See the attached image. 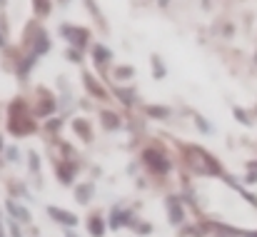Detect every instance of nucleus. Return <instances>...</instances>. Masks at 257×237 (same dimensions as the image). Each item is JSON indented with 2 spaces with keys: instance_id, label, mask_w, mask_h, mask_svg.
Segmentation results:
<instances>
[{
  "instance_id": "f257e3e1",
  "label": "nucleus",
  "mask_w": 257,
  "mask_h": 237,
  "mask_svg": "<svg viewBox=\"0 0 257 237\" xmlns=\"http://www.w3.org/2000/svg\"><path fill=\"white\" fill-rule=\"evenodd\" d=\"M185 158L190 162V167L192 170H197V172H202V175H220L222 170H220V165L215 162V158H210L202 148H185Z\"/></svg>"
},
{
  "instance_id": "f03ea898",
  "label": "nucleus",
  "mask_w": 257,
  "mask_h": 237,
  "mask_svg": "<svg viewBox=\"0 0 257 237\" xmlns=\"http://www.w3.org/2000/svg\"><path fill=\"white\" fill-rule=\"evenodd\" d=\"M60 35L70 43V45H75V48H85L87 43V30H83V28H73V25H60Z\"/></svg>"
},
{
  "instance_id": "7ed1b4c3",
  "label": "nucleus",
  "mask_w": 257,
  "mask_h": 237,
  "mask_svg": "<svg viewBox=\"0 0 257 237\" xmlns=\"http://www.w3.org/2000/svg\"><path fill=\"white\" fill-rule=\"evenodd\" d=\"M143 160H145L155 172H168V170H170V160L165 158L160 150H145V153H143Z\"/></svg>"
},
{
  "instance_id": "20e7f679",
  "label": "nucleus",
  "mask_w": 257,
  "mask_h": 237,
  "mask_svg": "<svg viewBox=\"0 0 257 237\" xmlns=\"http://www.w3.org/2000/svg\"><path fill=\"white\" fill-rule=\"evenodd\" d=\"M48 215L55 220V222H60V225H65V227H75L78 225V217L73 215V212H68V210H60V207H48Z\"/></svg>"
},
{
  "instance_id": "39448f33",
  "label": "nucleus",
  "mask_w": 257,
  "mask_h": 237,
  "mask_svg": "<svg viewBox=\"0 0 257 237\" xmlns=\"http://www.w3.org/2000/svg\"><path fill=\"white\" fill-rule=\"evenodd\" d=\"M5 205H8V210H10V215H13V217H18V220H23V222H33L30 212H28L25 207H20V205H18L15 200H8Z\"/></svg>"
},
{
  "instance_id": "423d86ee",
  "label": "nucleus",
  "mask_w": 257,
  "mask_h": 237,
  "mask_svg": "<svg viewBox=\"0 0 257 237\" xmlns=\"http://www.w3.org/2000/svg\"><path fill=\"white\" fill-rule=\"evenodd\" d=\"M168 212H170L172 225H180V222L185 220V215H182V207L177 205V200H175V197H170V200H168Z\"/></svg>"
},
{
  "instance_id": "0eeeda50",
  "label": "nucleus",
  "mask_w": 257,
  "mask_h": 237,
  "mask_svg": "<svg viewBox=\"0 0 257 237\" xmlns=\"http://www.w3.org/2000/svg\"><path fill=\"white\" fill-rule=\"evenodd\" d=\"M48 50H50V38L40 30V33L35 35V53H33V55H45Z\"/></svg>"
},
{
  "instance_id": "6e6552de",
  "label": "nucleus",
  "mask_w": 257,
  "mask_h": 237,
  "mask_svg": "<svg viewBox=\"0 0 257 237\" xmlns=\"http://www.w3.org/2000/svg\"><path fill=\"white\" fill-rule=\"evenodd\" d=\"M83 80H85V87L92 92V95H95V97H100V100H102V97H107V92H105V90L97 85V80L92 78L90 73H85V75H83Z\"/></svg>"
},
{
  "instance_id": "1a4fd4ad",
  "label": "nucleus",
  "mask_w": 257,
  "mask_h": 237,
  "mask_svg": "<svg viewBox=\"0 0 257 237\" xmlns=\"http://www.w3.org/2000/svg\"><path fill=\"white\" fill-rule=\"evenodd\" d=\"M100 120H102V125H105L107 130H117V128H120V117H117L115 112H110V110H102V112H100Z\"/></svg>"
},
{
  "instance_id": "9d476101",
  "label": "nucleus",
  "mask_w": 257,
  "mask_h": 237,
  "mask_svg": "<svg viewBox=\"0 0 257 237\" xmlns=\"http://www.w3.org/2000/svg\"><path fill=\"white\" fill-rule=\"evenodd\" d=\"M87 232L92 237H102L105 235V220H102V217H92V220L87 222Z\"/></svg>"
},
{
  "instance_id": "9b49d317",
  "label": "nucleus",
  "mask_w": 257,
  "mask_h": 237,
  "mask_svg": "<svg viewBox=\"0 0 257 237\" xmlns=\"http://www.w3.org/2000/svg\"><path fill=\"white\" fill-rule=\"evenodd\" d=\"M110 58H112V55H110V50H107V48H102V45H97V48H95V60H97V65H100V68H102Z\"/></svg>"
},
{
  "instance_id": "f8f14e48",
  "label": "nucleus",
  "mask_w": 257,
  "mask_h": 237,
  "mask_svg": "<svg viewBox=\"0 0 257 237\" xmlns=\"http://www.w3.org/2000/svg\"><path fill=\"white\" fill-rule=\"evenodd\" d=\"M125 217H127V215H125L120 207H115V210H112V217H110V227H112V230H117L120 225H125V222H122Z\"/></svg>"
},
{
  "instance_id": "ddd939ff",
  "label": "nucleus",
  "mask_w": 257,
  "mask_h": 237,
  "mask_svg": "<svg viewBox=\"0 0 257 237\" xmlns=\"http://www.w3.org/2000/svg\"><path fill=\"white\" fill-rule=\"evenodd\" d=\"M58 177H60L63 185H70V182H73V170L65 167V165H60V167H58Z\"/></svg>"
},
{
  "instance_id": "4468645a",
  "label": "nucleus",
  "mask_w": 257,
  "mask_h": 237,
  "mask_svg": "<svg viewBox=\"0 0 257 237\" xmlns=\"http://www.w3.org/2000/svg\"><path fill=\"white\" fill-rule=\"evenodd\" d=\"M153 75L160 80V78H165V65L160 63V58L158 55H153Z\"/></svg>"
},
{
  "instance_id": "2eb2a0df",
  "label": "nucleus",
  "mask_w": 257,
  "mask_h": 237,
  "mask_svg": "<svg viewBox=\"0 0 257 237\" xmlns=\"http://www.w3.org/2000/svg\"><path fill=\"white\" fill-rule=\"evenodd\" d=\"M75 133H78V135H83L85 140H90V138H92V135H90V128H87L85 120H75Z\"/></svg>"
},
{
  "instance_id": "dca6fc26",
  "label": "nucleus",
  "mask_w": 257,
  "mask_h": 237,
  "mask_svg": "<svg viewBox=\"0 0 257 237\" xmlns=\"http://www.w3.org/2000/svg\"><path fill=\"white\" fill-rule=\"evenodd\" d=\"M148 115H153V117H160V120H163V117H168V107H153V105H150V107H148Z\"/></svg>"
},
{
  "instance_id": "f3484780",
  "label": "nucleus",
  "mask_w": 257,
  "mask_h": 237,
  "mask_svg": "<svg viewBox=\"0 0 257 237\" xmlns=\"http://www.w3.org/2000/svg\"><path fill=\"white\" fill-rule=\"evenodd\" d=\"M75 195H78V200H80V202H85L87 197H90V195H92V185H87L85 190H83V187H80V190H78V192H75Z\"/></svg>"
},
{
  "instance_id": "a211bd4d",
  "label": "nucleus",
  "mask_w": 257,
  "mask_h": 237,
  "mask_svg": "<svg viewBox=\"0 0 257 237\" xmlns=\"http://www.w3.org/2000/svg\"><path fill=\"white\" fill-rule=\"evenodd\" d=\"M38 112H40V115H50V112H53V105L45 100V102H40V105H38Z\"/></svg>"
},
{
  "instance_id": "6ab92c4d",
  "label": "nucleus",
  "mask_w": 257,
  "mask_h": 237,
  "mask_svg": "<svg viewBox=\"0 0 257 237\" xmlns=\"http://www.w3.org/2000/svg\"><path fill=\"white\" fill-rule=\"evenodd\" d=\"M8 225H10V235H13V237H23V235H20V227H18V222H15V220H8Z\"/></svg>"
},
{
  "instance_id": "aec40b11",
  "label": "nucleus",
  "mask_w": 257,
  "mask_h": 237,
  "mask_svg": "<svg viewBox=\"0 0 257 237\" xmlns=\"http://www.w3.org/2000/svg\"><path fill=\"white\" fill-rule=\"evenodd\" d=\"M28 158H30V167H33V170L38 172V170H40V162H38V153H30Z\"/></svg>"
},
{
  "instance_id": "412c9836",
  "label": "nucleus",
  "mask_w": 257,
  "mask_h": 237,
  "mask_svg": "<svg viewBox=\"0 0 257 237\" xmlns=\"http://www.w3.org/2000/svg\"><path fill=\"white\" fill-rule=\"evenodd\" d=\"M115 75H117V78H130V75H133V68H117Z\"/></svg>"
},
{
  "instance_id": "4be33fe9",
  "label": "nucleus",
  "mask_w": 257,
  "mask_h": 237,
  "mask_svg": "<svg viewBox=\"0 0 257 237\" xmlns=\"http://www.w3.org/2000/svg\"><path fill=\"white\" fill-rule=\"evenodd\" d=\"M235 117H237V120H242V125H250V123H247V115H245L240 107H235Z\"/></svg>"
},
{
  "instance_id": "5701e85b",
  "label": "nucleus",
  "mask_w": 257,
  "mask_h": 237,
  "mask_svg": "<svg viewBox=\"0 0 257 237\" xmlns=\"http://www.w3.org/2000/svg\"><path fill=\"white\" fill-rule=\"evenodd\" d=\"M68 58H70V60H75V63H80V60H83V58H80L75 50H68Z\"/></svg>"
},
{
  "instance_id": "b1692460",
  "label": "nucleus",
  "mask_w": 257,
  "mask_h": 237,
  "mask_svg": "<svg viewBox=\"0 0 257 237\" xmlns=\"http://www.w3.org/2000/svg\"><path fill=\"white\" fill-rule=\"evenodd\" d=\"M0 237H5V230H3V217H0Z\"/></svg>"
},
{
  "instance_id": "393cba45",
  "label": "nucleus",
  "mask_w": 257,
  "mask_h": 237,
  "mask_svg": "<svg viewBox=\"0 0 257 237\" xmlns=\"http://www.w3.org/2000/svg\"><path fill=\"white\" fill-rule=\"evenodd\" d=\"M245 237H257V232H245Z\"/></svg>"
},
{
  "instance_id": "a878e982",
  "label": "nucleus",
  "mask_w": 257,
  "mask_h": 237,
  "mask_svg": "<svg viewBox=\"0 0 257 237\" xmlns=\"http://www.w3.org/2000/svg\"><path fill=\"white\" fill-rule=\"evenodd\" d=\"M0 5H5V0H0Z\"/></svg>"
},
{
  "instance_id": "bb28decb",
  "label": "nucleus",
  "mask_w": 257,
  "mask_h": 237,
  "mask_svg": "<svg viewBox=\"0 0 257 237\" xmlns=\"http://www.w3.org/2000/svg\"><path fill=\"white\" fill-rule=\"evenodd\" d=\"M0 150H3V143H0Z\"/></svg>"
},
{
  "instance_id": "cd10ccee",
  "label": "nucleus",
  "mask_w": 257,
  "mask_h": 237,
  "mask_svg": "<svg viewBox=\"0 0 257 237\" xmlns=\"http://www.w3.org/2000/svg\"><path fill=\"white\" fill-rule=\"evenodd\" d=\"M70 237H75V235H70Z\"/></svg>"
}]
</instances>
